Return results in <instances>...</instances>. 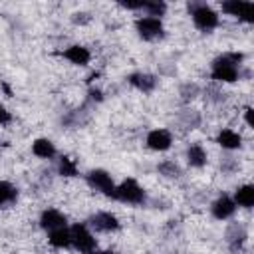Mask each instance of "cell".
Returning <instances> with one entry per match:
<instances>
[{
  "instance_id": "6da1fadb",
  "label": "cell",
  "mask_w": 254,
  "mask_h": 254,
  "mask_svg": "<svg viewBox=\"0 0 254 254\" xmlns=\"http://www.w3.org/2000/svg\"><path fill=\"white\" fill-rule=\"evenodd\" d=\"M242 60L244 56L238 52H228L212 60L210 65V77L220 83H234L240 79V69H242Z\"/></svg>"
},
{
  "instance_id": "7a4b0ae2",
  "label": "cell",
  "mask_w": 254,
  "mask_h": 254,
  "mask_svg": "<svg viewBox=\"0 0 254 254\" xmlns=\"http://www.w3.org/2000/svg\"><path fill=\"white\" fill-rule=\"evenodd\" d=\"M189 12H190V18H192V24H194L200 32H204V34L212 32V30L218 26V22H220L218 14H216L208 4H204V2L189 4Z\"/></svg>"
},
{
  "instance_id": "3957f363",
  "label": "cell",
  "mask_w": 254,
  "mask_h": 254,
  "mask_svg": "<svg viewBox=\"0 0 254 254\" xmlns=\"http://www.w3.org/2000/svg\"><path fill=\"white\" fill-rule=\"evenodd\" d=\"M113 198L123 202V204H143L147 200V192L145 189L135 181V179H125L121 181L117 187H115V192H113Z\"/></svg>"
},
{
  "instance_id": "277c9868",
  "label": "cell",
  "mask_w": 254,
  "mask_h": 254,
  "mask_svg": "<svg viewBox=\"0 0 254 254\" xmlns=\"http://www.w3.org/2000/svg\"><path fill=\"white\" fill-rule=\"evenodd\" d=\"M69 238H71V248L79 254H93L97 250V240L87 224L77 222L69 226Z\"/></svg>"
},
{
  "instance_id": "5b68a950",
  "label": "cell",
  "mask_w": 254,
  "mask_h": 254,
  "mask_svg": "<svg viewBox=\"0 0 254 254\" xmlns=\"http://www.w3.org/2000/svg\"><path fill=\"white\" fill-rule=\"evenodd\" d=\"M135 30L139 34V38L147 40V42H155L161 40L165 36V26L161 18H153V16H141L135 20Z\"/></svg>"
},
{
  "instance_id": "8992f818",
  "label": "cell",
  "mask_w": 254,
  "mask_h": 254,
  "mask_svg": "<svg viewBox=\"0 0 254 254\" xmlns=\"http://www.w3.org/2000/svg\"><path fill=\"white\" fill-rule=\"evenodd\" d=\"M85 181H87V185H89L93 190H97V192H101V194L113 198V192H115V187H117V185H115L113 177H111L105 169H91V171L85 175Z\"/></svg>"
},
{
  "instance_id": "52a82bcc",
  "label": "cell",
  "mask_w": 254,
  "mask_h": 254,
  "mask_svg": "<svg viewBox=\"0 0 254 254\" xmlns=\"http://www.w3.org/2000/svg\"><path fill=\"white\" fill-rule=\"evenodd\" d=\"M222 12L232 18H238L240 22L250 24L254 20V4L246 0H226L222 2Z\"/></svg>"
},
{
  "instance_id": "ba28073f",
  "label": "cell",
  "mask_w": 254,
  "mask_h": 254,
  "mask_svg": "<svg viewBox=\"0 0 254 254\" xmlns=\"http://www.w3.org/2000/svg\"><path fill=\"white\" fill-rule=\"evenodd\" d=\"M87 222H89V226H91L93 230H97V232H115V230H119V226H121L119 218H117L113 212H107V210H101V212L91 214Z\"/></svg>"
},
{
  "instance_id": "9c48e42d",
  "label": "cell",
  "mask_w": 254,
  "mask_h": 254,
  "mask_svg": "<svg viewBox=\"0 0 254 254\" xmlns=\"http://www.w3.org/2000/svg\"><path fill=\"white\" fill-rule=\"evenodd\" d=\"M147 147L151 149V151H157V153H161V151H167V149H171V145H173V135H171V131L169 129H151L149 133H147Z\"/></svg>"
},
{
  "instance_id": "30bf717a",
  "label": "cell",
  "mask_w": 254,
  "mask_h": 254,
  "mask_svg": "<svg viewBox=\"0 0 254 254\" xmlns=\"http://www.w3.org/2000/svg\"><path fill=\"white\" fill-rule=\"evenodd\" d=\"M210 212H212V216H214L216 220H228V218L234 216V212H236V204H234L232 196H228V194H220V196L210 204Z\"/></svg>"
},
{
  "instance_id": "8fae6325",
  "label": "cell",
  "mask_w": 254,
  "mask_h": 254,
  "mask_svg": "<svg viewBox=\"0 0 254 254\" xmlns=\"http://www.w3.org/2000/svg\"><path fill=\"white\" fill-rule=\"evenodd\" d=\"M40 226L46 230V232H52V230H58V228H64L67 226V218L62 210L58 208H46L42 214H40Z\"/></svg>"
},
{
  "instance_id": "7c38bea8",
  "label": "cell",
  "mask_w": 254,
  "mask_h": 254,
  "mask_svg": "<svg viewBox=\"0 0 254 254\" xmlns=\"http://www.w3.org/2000/svg\"><path fill=\"white\" fill-rule=\"evenodd\" d=\"M246 238H248V232L244 228V224L240 222H232L228 228H226V242L230 246V250H240L244 244H246Z\"/></svg>"
},
{
  "instance_id": "4fadbf2b",
  "label": "cell",
  "mask_w": 254,
  "mask_h": 254,
  "mask_svg": "<svg viewBox=\"0 0 254 254\" xmlns=\"http://www.w3.org/2000/svg\"><path fill=\"white\" fill-rule=\"evenodd\" d=\"M62 56H64L67 62H71L73 65H87V64L91 62V52H89L85 46H79V44H73V46L65 48V50L62 52Z\"/></svg>"
},
{
  "instance_id": "5bb4252c",
  "label": "cell",
  "mask_w": 254,
  "mask_h": 254,
  "mask_svg": "<svg viewBox=\"0 0 254 254\" xmlns=\"http://www.w3.org/2000/svg\"><path fill=\"white\" fill-rule=\"evenodd\" d=\"M129 83H131L135 89L143 91V93H151V91L157 87V77H155L153 73L135 71V73H131V75H129Z\"/></svg>"
},
{
  "instance_id": "9a60e30c",
  "label": "cell",
  "mask_w": 254,
  "mask_h": 254,
  "mask_svg": "<svg viewBox=\"0 0 254 254\" xmlns=\"http://www.w3.org/2000/svg\"><path fill=\"white\" fill-rule=\"evenodd\" d=\"M216 143L226 149V151H234V149H240L242 147V135L234 129H220L218 135H216Z\"/></svg>"
},
{
  "instance_id": "2e32d148",
  "label": "cell",
  "mask_w": 254,
  "mask_h": 254,
  "mask_svg": "<svg viewBox=\"0 0 254 254\" xmlns=\"http://www.w3.org/2000/svg\"><path fill=\"white\" fill-rule=\"evenodd\" d=\"M185 157H187V163H189L192 169H202V167L208 163V153H206V149H204L200 143L189 145Z\"/></svg>"
},
{
  "instance_id": "e0dca14e",
  "label": "cell",
  "mask_w": 254,
  "mask_h": 254,
  "mask_svg": "<svg viewBox=\"0 0 254 254\" xmlns=\"http://www.w3.org/2000/svg\"><path fill=\"white\" fill-rule=\"evenodd\" d=\"M48 242L52 248H58V250H64V248H71V238H69V226H64V228H58V230H52L48 232Z\"/></svg>"
},
{
  "instance_id": "ac0fdd59",
  "label": "cell",
  "mask_w": 254,
  "mask_h": 254,
  "mask_svg": "<svg viewBox=\"0 0 254 254\" xmlns=\"http://www.w3.org/2000/svg\"><path fill=\"white\" fill-rule=\"evenodd\" d=\"M32 153H34L36 157H40V159H54L56 153H58V149H56V145H54L50 139L40 137V139H36V141L32 143Z\"/></svg>"
},
{
  "instance_id": "d6986e66",
  "label": "cell",
  "mask_w": 254,
  "mask_h": 254,
  "mask_svg": "<svg viewBox=\"0 0 254 254\" xmlns=\"http://www.w3.org/2000/svg\"><path fill=\"white\" fill-rule=\"evenodd\" d=\"M234 204L236 206H242V208H252L254 206V187L252 185H242L234 190V196H232Z\"/></svg>"
},
{
  "instance_id": "ffe728a7",
  "label": "cell",
  "mask_w": 254,
  "mask_h": 254,
  "mask_svg": "<svg viewBox=\"0 0 254 254\" xmlns=\"http://www.w3.org/2000/svg\"><path fill=\"white\" fill-rule=\"evenodd\" d=\"M58 175L62 177H77V165L71 157H60L58 161Z\"/></svg>"
},
{
  "instance_id": "44dd1931",
  "label": "cell",
  "mask_w": 254,
  "mask_h": 254,
  "mask_svg": "<svg viewBox=\"0 0 254 254\" xmlns=\"http://www.w3.org/2000/svg\"><path fill=\"white\" fill-rule=\"evenodd\" d=\"M16 196H18L16 187H14L12 183H8V181H0V206L14 202Z\"/></svg>"
},
{
  "instance_id": "7402d4cb",
  "label": "cell",
  "mask_w": 254,
  "mask_h": 254,
  "mask_svg": "<svg viewBox=\"0 0 254 254\" xmlns=\"http://www.w3.org/2000/svg\"><path fill=\"white\" fill-rule=\"evenodd\" d=\"M143 10L147 12L145 16H153V18H161L165 12H167V4L165 2H143Z\"/></svg>"
},
{
  "instance_id": "603a6c76",
  "label": "cell",
  "mask_w": 254,
  "mask_h": 254,
  "mask_svg": "<svg viewBox=\"0 0 254 254\" xmlns=\"http://www.w3.org/2000/svg\"><path fill=\"white\" fill-rule=\"evenodd\" d=\"M159 173L165 175V177H179V175H181V169H179L177 163H173V161H165V163L159 165Z\"/></svg>"
},
{
  "instance_id": "cb8c5ba5",
  "label": "cell",
  "mask_w": 254,
  "mask_h": 254,
  "mask_svg": "<svg viewBox=\"0 0 254 254\" xmlns=\"http://www.w3.org/2000/svg\"><path fill=\"white\" fill-rule=\"evenodd\" d=\"M12 121V115H10V111L4 107V105H0V125H8Z\"/></svg>"
},
{
  "instance_id": "d4e9b609",
  "label": "cell",
  "mask_w": 254,
  "mask_h": 254,
  "mask_svg": "<svg viewBox=\"0 0 254 254\" xmlns=\"http://www.w3.org/2000/svg\"><path fill=\"white\" fill-rule=\"evenodd\" d=\"M244 121H246V125H248V129H252V107H246L244 109Z\"/></svg>"
},
{
  "instance_id": "484cf974",
  "label": "cell",
  "mask_w": 254,
  "mask_h": 254,
  "mask_svg": "<svg viewBox=\"0 0 254 254\" xmlns=\"http://www.w3.org/2000/svg\"><path fill=\"white\" fill-rule=\"evenodd\" d=\"M93 254H115L113 250H95Z\"/></svg>"
}]
</instances>
